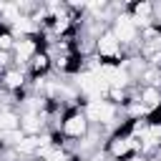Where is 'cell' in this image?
<instances>
[{
    "label": "cell",
    "mask_w": 161,
    "mask_h": 161,
    "mask_svg": "<svg viewBox=\"0 0 161 161\" xmlns=\"http://www.w3.org/2000/svg\"><path fill=\"white\" fill-rule=\"evenodd\" d=\"M138 151H141L138 138L128 133L126 118H123V123L118 126V131L111 133V136L103 141V153H106L111 161H126V158H133V156H138Z\"/></svg>",
    "instance_id": "obj_1"
},
{
    "label": "cell",
    "mask_w": 161,
    "mask_h": 161,
    "mask_svg": "<svg viewBox=\"0 0 161 161\" xmlns=\"http://www.w3.org/2000/svg\"><path fill=\"white\" fill-rule=\"evenodd\" d=\"M91 131V123L83 113V108H65L60 123H58V133L63 136L65 143H78L80 138H86Z\"/></svg>",
    "instance_id": "obj_2"
},
{
    "label": "cell",
    "mask_w": 161,
    "mask_h": 161,
    "mask_svg": "<svg viewBox=\"0 0 161 161\" xmlns=\"http://www.w3.org/2000/svg\"><path fill=\"white\" fill-rule=\"evenodd\" d=\"M28 86H30V78H28L25 68H20V65H10V68L0 75V88H3L10 98L18 96V93H23Z\"/></svg>",
    "instance_id": "obj_3"
},
{
    "label": "cell",
    "mask_w": 161,
    "mask_h": 161,
    "mask_svg": "<svg viewBox=\"0 0 161 161\" xmlns=\"http://www.w3.org/2000/svg\"><path fill=\"white\" fill-rule=\"evenodd\" d=\"M38 50H43L40 35H35V38H18V40H15V48H13V53H10V55H13V65L25 68Z\"/></svg>",
    "instance_id": "obj_4"
},
{
    "label": "cell",
    "mask_w": 161,
    "mask_h": 161,
    "mask_svg": "<svg viewBox=\"0 0 161 161\" xmlns=\"http://www.w3.org/2000/svg\"><path fill=\"white\" fill-rule=\"evenodd\" d=\"M136 101L151 118L161 111V88L158 86H136Z\"/></svg>",
    "instance_id": "obj_5"
},
{
    "label": "cell",
    "mask_w": 161,
    "mask_h": 161,
    "mask_svg": "<svg viewBox=\"0 0 161 161\" xmlns=\"http://www.w3.org/2000/svg\"><path fill=\"white\" fill-rule=\"evenodd\" d=\"M50 70H53V60H50V55H48L45 48L38 50V53L30 58V63L25 65V73H28L30 80H43V78L50 75Z\"/></svg>",
    "instance_id": "obj_6"
},
{
    "label": "cell",
    "mask_w": 161,
    "mask_h": 161,
    "mask_svg": "<svg viewBox=\"0 0 161 161\" xmlns=\"http://www.w3.org/2000/svg\"><path fill=\"white\" fill-rule=\"evenodd\" d=\"M126 13L136 23V28H146L153 23V3L151 0H138V3H126Z\"/></svg>",
    "instance_id": "obj_7"
},
{
    "label": "cell",
    "mask_w": 161,
    "mask_h": 161,
    "mask_svg": "<svg viewBox=\"0 0 161 161\" xmlns=\"http://www.w3.org/2000/svg\"><path fill=\"white\" fill-rule=\"evenodd\" d=\"M20 128V113L13 103L8 106H0V133H10V131H18Z\"/></svg>",
    "instance_id": "obj_8"
},
{
    "label": "cell",
    "mask_w": 161,
    "mask_h": 161,
    "mask_svg": "<svg viewBox=\"0 0 161 161\" xmlns=\"http://www.w3.org/2000/svg\"><path fill=\"white\" fill-rule=\"evenodd\" d=\"M15 33L8 28V25H3L0 23V53H13V48H15Z\"/></svg>",
    "instance_id": "obj_9"
},
{
    "label": "cell",
    "mask_w": 161,
    "mask_h": 161,
    "mask_svg": "<svg viewBox=\"0 0 161 161\" xmlns=\"http://www.w3.org/2000/svg\"><path fill=\"white\" fill-rule=\"evenodd\" d=\"M126 161H148V158H143V156H133V158H126Z\"/></svg>",
    "instance_id": "obj_10"
},
{
    "label": "cell",
    "mask_w": 161,
    "mask_h": 161,
    "mask_svg": "<svg viewBox=\"0 0 161 161\" xmlns=\"http://www.w3.org/2000/svg\"><path fill=\"white\" fill-rule=\"evenodd\" d=\"M5 148V141H3V133H0V151Z\"/></svg>",
    "instance_id": "obj_11"
}]
</instances>
